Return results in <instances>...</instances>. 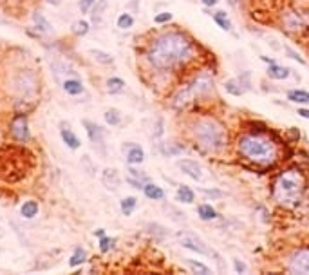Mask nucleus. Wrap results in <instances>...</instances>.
Listing matches in <instances>:
<instances>
[{
	"label": "nucleus",
	"instance_id": "obj_14",
	"mask_svg": "<svg viewBox=\"0 0 309 275\" xmlns=\"http://www.w3.org/2000/svg\"><path fill=\"white\" fill-rule=\"evenodd\" d=\"M266 75L271 80H286L289 75H291V69L286 67V65H280V63H269L268 69H266Z\"/></svg>",
	"mask_w": 309,
	"mask_h": 275
},
{
	"label": "nucleus",
	"instance_id": "obj_32",
	"mask_svg": "<svg viewBox=\"0 0 309 275\" xmlns=\"http://www.w3.org/2000/svg\"><path fill=\"white\" fill-rule=\"evenodd\" d=\"M89 22L87 20H78L74 22V26H73V33L76 34V36H85V34L89 33Z\"/></svg>",
	"mask_w": 309,
	"mask_h": 275
},
{
	"label": "nucleus",
	"instance_id": "obj_18",
	"mask_svg": "<svg viewBox=\"0 0 309 275\" xmlns=\"http://www.w3.org/2000/svg\"><path fill=\"white\" fill-rule=\"evenodd\" d=\"M176 199L179 203H185V205H190L195 201V192L188 185H179L177 190H176Z\"/></svg>",
	"mask_w": 309,
	"mask_h": 275
},
{
	"label": "nucleus",
	"instance_id": "obj_15",
	"mask_svg": "<svg viewBox=\"0 0 309 275\" xmlns=\"http://www.w3.org/2000/svg\"><path fill=\"white\" fill-rule=\"evenodd\" d=\"M143 194H145V198H148V199L152 201L165 199V190L159 185H156V183H152V181H147L143 185Z\"/></svg>",
	"mask_w": 309,
	"mask_h": 275
},
{
	"label": "nucleus",
	"instance_id": "obj_9",
	"mask_svg": "<svg viewBox=\"0 0 309 275\" xmlns=\"http://www.w3.org/2000/svg\"><path fill=\"white\" fill-rule=\"evenodd\" d=\"M11 134L16 141H28L29 139V122L26 114H16L11 122Z\"/></svg>",
	"mask_w": 309,
	"mask_h": 275
},
{
	"label": "nucleus",
	"instance_id": "obj_20",
	"mask_svg": "<svg viewBox=\"0 0 309 275\" xmlns=\"http://www.w3.org/2000/svg\"><path fill=\"white\" fill-rule=\"evenodd\" d=\"M288 100L291 103H298V105H306L309 103V91H304V89H291L288 91Z\"/></svg>",
	"mask_w": 309,
	"mask_h": 275
},
{
	"label": "nucleus",
	"instance_id": "obj_5",
	"mask_svg": "<svg viewBox=\"0 0 309 275\" xmlns=\"http://www.w3.org/2000/svg\"><path fill=\"white\" fill-rule=\"evenodd\" d=\"M213 89H215L213 76L210 73H199V75L193 76L190 82H186L185 85L176 89V92L170 98V105L174 109H183L190 103L210 96Z\"/></svg>",
	"mask_w": 309,
	"mask_h": 275
},
{
	"label": "nucleus",
	"instance_id": "obj_10",
	"mask_svg": "<svg viewBox=\"0 0 309 275\" xmlns=\"http://www.w3.org/2000/svg\"><path fill=\"white\" fill-rule=\"evenodd\" d=\"M177 168L183 172L185 176L192 178L193 181H201V179H203V168H201L199 163H197V161H193V159H188V158L179 159Z\"/></svg>",
	"mask_w": 309,
	"mask_h": 275
},
{
	"label": "nucleus",
	"instance_id": "obj_43",
	"mask_svg": "<svg viewBox=\"0 0 309 275\" xmlns=\"http://www.w3.org/2000/svg\"><path fill=\"white\" fill-rule=\"evenodd\" d=\"M94 235H96V237H103V235H105V230H103V228H100V230H96V232H94Z\"/></svg>",
	"mask_w": 309,
	"mask_h": 275
},
{
	"label": "nucleus",
	"instance_id": "obj_34",
	"mask_svg": "<svg viewBox=\"0 0 309 275\" xmlns=\"http://www.w3.org/2000/svg\"><path fill=\"white\" fill-rule=\"evenodd\" d=\"M172 18H174V15H172L170 11H161V13H158L154 16V22L161 26V24H168V22H172Z\"/></svg>",
	"mask_w": 309,
	"mask_h": 275
},
{
	"label": "nucleus",
	"instance_id": "obj_23",
	"mask_svg": "<svg viewBox=\"0 0 309 275\" xmlns=\"http://www.w3.org/2000/svg\"><path fill=\"white\" fill-rule=\"evenodd\" d=\"M89 55L92 56L94 62L102 63V65H112L114 63V56L105 53V51H100V49H90Z\"/></svg>",
	"mask_w": 309,
	"mask_h": 275
},
{
	"label": "nucleus",
	"instance_id": "obj_24",
	"mask_svg": "<svg viewBox=\"0 0 309 275\" xmlns=\"http://www.w3.org/2000/svg\"><path fill=\"white\" fill-rule=\"evenodd\" d=\"M105 85H107V92L109 94H118V92H121L125 89V80L118 78V76H112V78L107 80Z\"/></svg>",
	"mask_w": 309,
	"mask_h": 275
},
{
	"label": "nucleus",
	"instance_id": "obj_4",
	"mask_svg": "<svg viewBox=\"0 0 309 275\" xmlns=\"http://www.w3.org/2000/svg\"><path fill=\"white\" fill-rule=\"evenodd\" d=\"M304 190H306V181L304 176L296 168L284 170L275 179L273 185V198L282 206L293 208L302 201Z\"/></svg>",
	"mask_w": 309,
	"mask_h": 275
},
{
	"label": "nucleus",
	"instance_id": "obj_36",
	"mask_svg": "<svg viewBox=\"0 0 309 275\" xmlns=\"http://www.w3.org/2000/svg\"><path fill=\"white\" fill-rule=\"evenodd\" d=\"M94 4H96V0H80L78 6H80V11H82V13H89Z\"/></svg>",
	"mask_w": 309,
	"mask_h": 275
},
{
	"label": "nucleus",
	"instance_id": "obj_38",
	"mask_svg": "<svg viewBox=\"0 0 309 275\" xmlns=\"http://www.w3.org/2000/svg\"><path fill=\"white\" fill-rule=\"evenodd\" d=\"M234 268L239 272V274H244L246 272V264L240 261V259H234Z\"/></svg>",
	"mask_w": 309,
	"mask_h": 275
},
{
	"label": "nucleus",
	"instance_id": "obj_22",
	"mask_svg": "<svg viewBox=\"0 0 309 275\" xmlns=\"http://www.w3.org/2000/svg\"><path fill=\"white\" fill-rule=\"evenodd\" d=\"M224 91H226L228 94H232V96H240V94H244V87H242V83H240L239 78H230L224 82Z\"/></svg>",
	"mask_w": 309,
	"mask_h": 275
},
{
	"label": "nucleus",
	"instance_id": "obj_13",
	"mask_svg": "<svg viewBox=\"0 0 309 275\" xmlns=\"http://www.w3.org/2000/svg\"><path fill=\"white\" fill-rule=\"evenodd\" d=\"M83 127H85V131H87V136L92 143H103V138H105V131H103L100 125H96L94 122H90V120H83L82 122Z\"/></svg>",
	"mask_w": 309,
	"mask_h": 275
},
{
	"label": "nucleus",
	"instance_id": "obj_3",
	"mask_svg": "<svg viewBox=\"0 0 309 275\" xmlns=\"http://www.w3.org/2000/svg\"><path fill=\"white\" fill-rule=\"evenodd\" d=\"M237 152L244 159L259 165H269L277 158L275 143L261 134H242L237 139Z\"/></svg>",
	"mask_w": 309,
	"mask_h": 275
},
{
	"label": "nucleus",
	"instance_id": "obj_31",
	"mask_svg": "<svg viewBox=\"0 0 309 275\" xmlns=\"http://www.w3.org/2000/svg\"><path fill=\"white\" fill-rule=\"evenodd\" d=\"M105 122H107V125H110V127H114V125L119 123V122H121V114H119V110L118 109L107 110V112H105Z\"/></svg>",
	"mask_w": 309,
	"mask_h": 275
},
{
	"label": "nucleus",
	"instance_id": "obj_35",
	"mask_svg": "<svg viewBox=\"0 0 309 275\" xmlns=\"http://www.w3.org/2000/svg\"><path fill=\"white\" fill-rule=\"evenodd\" d=\"M161 152L165 156H176L181 152V147H174V143H163L161 145Z\"/></svg>",
	"mask_w": 309,
	"mask_h": 275
},
{
	"label": "nucleus",
	"instance_id": "obj_39",
	"mask_svg": "<svg viewBox=\"0 0 309 275\" xmlns=\"http://www.w3.org/2000/svg\"><path fill=\"white\" fill-rule=\"evenodd\" d=\"M105 7H107V0H102V4H100V6L96 7V9H94V18H98V15H102L103 13V9H105Z\"/></svg>",
	"mask_w": 309,
	"mask_h": 275
},
{
	"label": "nucleus",
	"instance_id": "obj_8",
	"mask_svg": "<svg viewBox=\"0 0 309 275\" xmlns=\"http://www.w3.org/2000/svg\"><path fill=\"white\" fill-rule=\"evenodd\" d=\"M306 24H308V18L300 11H296V9L295 11H286V13L282 15V26L289 33L300 31V29L306 28Z\"/></svg>",
	"mask_w": 309,
	"mask_h": 275
},
{
	"label": "nucleus",
	"instance_id": "obj_7",
	"mask_svg": "<svg viewBox=\"0 0 309 275\" xmlns=\"http://www.w3.org/2000/svg\"><path fill=\"white\" fill-rule=\"evenodd\" d=\"M288 272L298 275L309 274V248L298 250L288 259Z\"/></svg>",
	"mask_w": 309,
	"mask_h": 275
},
{
	"label": "nucleus",
	"instance_id": "obj_17",
	"mask_svg": "<svg viewBox=\"0 0 309 275\" xmlns=\"http://www.w3.org/2000/svg\"><path fill=\"white\" fill-rule=\"evenodd\" d=\"M63 91L71 94V96H78V94H82L85 87H83V83L80 78H67L65 82H63Z\"/></svg>",
	"mask_w": 309,
	"mask_h": 275
},
{
	"label": "nucleus",
	"instance_id": "obj_30",
	"mask_svg": "<svg viewBox=\"0 0 309 275\" xmlns=\"http://www.w3.org/2000/svg\"><path fill=\"white\" fill-rule=\"evenodd\" d=\"M134 26V16L131 13H121L118 16V28L119 29H131Z\"/></svg>",
	"mask_w": 309,
	"mask_h": 275
},
{
	"label": "nucleus",
	"instance_id": "obj_26",
	"mask_svg": "<svg viewBox=\"0 0 309 275\" xmlns=\"http://www.w3.org/2000/svg\"><path fill=\"white\" fill-rule=\"evenodd\" d=\"M186 266L192 270L193 274H199V275H208L212 274V268L203 264L201 261H193V259H186Z\"/></svg>",
	"mask_w": 309,
	"mask_h": 275
},
{
	"label": "nucleus",
	"instance_id": "obj_21",
	"mask_svg": "<svg viewBox=\"0 0 309 275\" xmlns=\"http://www.w3.org/2000/svg\"><path fill=\"white\" fill-rule=\"evenodd\" d=\"M60 134H62L63 143L67 145L69 149H73V151H76V149H80V145H82V141H80V138L76 136V134H74L73 131H71V129H62V131H60Z\"/></svg>",
	"mask_w": 309,
	"mask_h": 275
},
{
	"label": "nucleus",
	"instance_id": "obj_1",
	"mask_svg": "<svg viewBox=\"0 0 309 275\" xmlns=\"http://www.w3.org/2000/svg\"><path fill=\"white\" fill-rule=\"evenodd\" d=\"M195 56V44L183 31H166L156 36L147 49V60L156 71H172Z\"/></svg>",
	"mask_w": 309,
	"mask_h": 275
},
{
	"label": "nucleus",
	"instance_id": "obj_19",
	"mask_svg": "<svg viewBox=\"0 0 309 275\" xmlns=\"http://www.w3.org/2000/svg\"><path fill=\"white\" fill-rule=\"evenodd\" d=\"M197 215H199L201 221H215L217 217H219V212L213 208L210 203H203V205L197 206Z\"/></svg>",
	"mask_w": 309,
	"mask_h": 275
},
{
	"label": "nucleus",
	"instance_id": "obj_29",
	"mask_svg": "<svg viewBox=\"0 0 309 275\" xmlns=\"http://www.w3.org/2000/svg\"><path fill=\"white\" fill-rule=\"evenodd\" d=\"M20 214L26 219H33L34 215L38 214V203L36 201H26L20 208Z\"/></svg>",
	"mask_w": 309,
	"mask_h": 275
},
{
	"label": "nucleus",
	"instance_id": "obj_25",
	"mask_svg": "<svg viewBox=\"0 0 309 275\" xmlns=\"http://www.w3.org/2000/svg\"><path fill=\"white\" fill-rule=\"evenodd\" d=\"M137 206V199L134 196H129V198H123L119 201V208H121V214L123 215H132V212L136 210Z\"/></svg>",
	"mask_w": 309,
	"mask_h": 275
},
{
	"label": "nucleus",
	"instance_id": "obj_44",
	"mask_svg": "<svg viewBox=\"0 0 309 275\" xmlns=\"http://www.w3.org/2000/svg\"><path fill=\"white\" fill-rule=\"evenodd\" d=\"M49 4H53V6H58L60 4V0H47Z\"/></svg>",
	"mask_w": 309,
	"mask_h": 275
},
{
	"label": "nucleus",
	"instance_id": "obj_16",
	"mask_svg": "<svg viewBox=\"0 0 309 275\" xmlns=\"http://www.w3.org/2000/svg\"><path fill=\"white\" fill-rule=\"evenodd\" d=\"M212 18L213 22L219 26L222 31H226V33H230L232 31V28H234V24H232V20H230V16H228L226 11H222V9H219V11H213L212 13Z\"/></svg>",
	"mask_w": 309,
	"mask_h": 275
},
{
	"label": "nucleus",
	"instance_id": "obj_2",
	"mask_svg": "<svg viewBox=\"0 0 309 275\" xmlns=\"http://www.w3.org/2000/svg\"><path fill=\"white\" fill-rule=\"evenodd\" d=\"M190 138L205 152H221L228 147V131L217 118L201 116L193 120L190 127Z\"/></svg>",
	"mask_w": 309,
	"mask_h": 275
},
{
	"label": "nucleus",
	"instance_id": "obj_12",
	"mask_svg": "<svg viewBox=\"0 0 309 275\" xmlns=\"http://www.w3.org/2000/svg\"><path fill=\"white\" fill-rule=\"evenodd\" d=\"M102 183L109 190H118V186L121 185V178L116 168H105L102 172Z\"/></svg>",
	"mask_w": 309,
	"mask_h": 275
},
{
	"label": "nucleus",
	"instance_id": "obj_11",
	"mask_svg": "<svg viewBox=\"0 0 309 275\" xmlns=\"http://www.w3.org/2000/svg\"><path fill=\"white\" fill-rule=\"evenodd\" d=\"M123 152H125V159H127L129 165H141L145 161V151H143V147H139V145L125 143Z\"/></svg>",
	"mask_w": 309,
	"mask_h": 275
},
{
	"label": "nucleus",
	"instance_id": "obj_6",
	"mask_svg": "<svg viewBox=\"0 0 309 275\" xmlns=\"http://www.w3.org/2000/svg\"><path fill=\"white\" fill-rule=\"evenodd\" d=\"M177 241H179V244H181V246L186 248V250H190V252H193V254L215 255L212 250L208 248V244H206L205 241L201 239L197 234H193V232H179Z\"/></svg>",
	"mask_w": 309,
	"mask_h": 275
},
{
	"label": "nucleus",
	"instance_id": "obj_33",
	"mask_svg": "<svg viewBox=\"0 0 309 275\" xmlns=\"http://www.w3.org/2000/svg\"><path fill=\"white\" fill-rule=\"evenodd\" d=\"M114 244H116V239L107 237V235L100 237V252H102V254H107L109 250H112V248H114Z\"/></svg>",
	"mask_w": 309,
	"mask_h": 275
},
{
	"label": "nucleus",
	"instance_id": "obj_41",
	"mask_svg": "<svg viewBox=\"0 0 309 275\" xmlns=\"http://www.w3.org/2000/svg\"><path fill=\"white\" fill-rule=\"evenodd\" d=\"M201 4H203L205 7H208V9H210V7L217 6V4H219V0H201Z\"/></svg>",
	"mask_w": 309,
	"mask_h": 275
},
{
	"label": "nucleus",
	"instance_id": "obj_42",
	"mask_svg": "<svg viewBox=\"0 0 309 275\" xmlns=\"http://www.w3.org/2000/svg\"><path fill=\"white\" fill-rule=\"evenodd\" d=\"M226 2L230 4V7H235V9L240 6V0H226Z\"/></svg>",
	"mask_w": 309,
	"mask_h": 275
},
{
	"label": "nucleus",
	"instance_id": "obj_28",
	"mask_svg": "<svg viewBox=\"0 0 309 275\" xmlns=\"http://www.w3.org/2000/svg\"><path fill=\"white\" fill-rule=\"evenodd\" d=\"M87 261V252L83 250L82 246H76L74 254L71 255V259H69V266H80V264H83V262Z\"/></svg>",
	"mask_w": 309,
	"mask_h": 275
},
{
	"label": "nucleus",
	"instance_id": "obj_27",
	"mask_svg": "<svg viewBox=\"0 0 309 275\" xmlns=\"http://www.w3.org/2000/svg\"><path fill=\"white\" fill-rule=\"evenodd\" d=\"M33 20H34V24H36V28L40 29L42 33H51V31H53V26L49 24V20L42 13H38V11H34L33 13Z\"/></svg>",
	"mask_w": 309,
	"mask_h": 275
},
{
	"label": "nucleus",
	"instance_id": "obj_37",
	"mask_svg": "<svg viewBox=\"0 0 309 275\" xmlns=\"http://www.w3.org/2000/svg\"><path fill=\"white\" fill-rule=\"evenodd\" d=\"M286 53L289 55V58H293V60H296L298 63H302V65H306V60H304V58H300V55H298V53H295V51L289 47V46H286Z\"/></svg>",
	"mask_w": 309,
	"mask_h": 275
},
{
	"label": "nucleus",
	"instance_id": "obj_40",
	"mask_svg": "<svg viewBox=\"0 0 309 275\" xmlns=\"http://www.w3.org/2000/svg\"><path fill=\"white\" fill-rule=\"evenodd\" d=\"M296 114H298L300 118H304V120H309V109H306V107L296 109Z\"/></svg>",
	"mask_w": 309,
	"mask_h": 275
}]
</instances>
